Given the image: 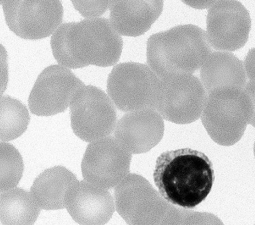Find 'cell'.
<instances>
[{
  "label": "cell",
  "instance_id": "6da1fadb",
  "mask_svg": "<svg viewBox=\"0 0 255 225\" xmlns=\"http://www.w3.org/2000/svg\"><path fill=\"white\" fill-rule=\"evenodd\" d=\"M153 179L165 201L192 209L208 196L215 176L213 163L206 154L185 148L161 154L156 160Z\"/></svg>",
  "mask_w": 255,
  "mask_h": 225
},
{
  "label": "cell",
  "instance_id": "7a4b0ae2",
  "mask_svg": "<svg viewBox=\"0 0 255 225\" xmlns=\"http://www.w3.org/2000/svg\"><path fill=\"white\" fill-rule=\"evenodd\" d=\"M204 29L193 24L179 25L148 38V66L160 78L192 74L212 52Z\"/></svg>",
  "mask_w": 255,
  "mask_h": 225
},
{
  "label": "cell",
  "instance_id": "3957f363",
  "mask_svg": "<svg viewBox=\"0 0 255 225\" xmlns=\"http://www.w3.org/2000/svg\"><path fill=\"white\" fill-rule=\"evenodd\" d=\"M68 45L74 58L86 67H109L120 60L124 40L110 20L87 18L74 22Z\"/></svg>",
  "mask_w": 255,
  "mask_h": 225
},
{
  "label": "cell",
  "instance_id": "277c9868",
  "mask_svg": "<svg viewBox=\"0 0 255 225\" xmlns=\"http://www.w3.org/2000/svg\"><path fill=\"white\" fill-rule=\"evenodd\" d=\"M160 77L142 63L115 66L109 75L107 91L119 110L125 112L155 109Z\"/></svg>",
  "mask_w": 255,
  "mask_h": 225
},
{
  "label": "cell",
  "instance_id": "5b68a950",
  "mask_svg": "<svg viewBox=\"0 0 255 225\" xmlns=\"http://www.w3.org/2000/svg\"><path fill=\"white\" fill-rule=\"evenodd\" d=\"M70 121L75 135L86 142L110 135L117 124L115 105L108 94L93 86H84L70 105Z\"/></svg>",
  "mask_w": 255,
  "mask_h": 225
},
{
  "label": "cell",
  "instance_id": "8992f818",
  "mask_svg": "<svg viewBox=\"0 0 255 225\" xmlns=\"http://www.w3.org/2000/svg\"><path fill=\"white\" fill-rule=\"evenodd\" d=\"M1 4L8 28L23 39L49 37L62 23L61 0H3Z\"/></svg>",
  "mask_w": 255,
  "mask_h": 225
},
{
  "label": "cell",
  "instance_id": "52a82bcc",
  "mask_svg": "<svg viewBox=\"0 0 255 225\" xmlns=\"http://www.w3.org/2000/svg\"><path fill=\"white\" fill-rule=\"evenodd\" d=\"M206 91L201 81L192 74L160 78L155 109L168 121L186 123L200 117Z\"/></svg>",
  "mask_w": 255,
  "mask_h": 225
},
{
  "label": "cell",
  "instance_id": "ba28073f",
  "mask_svg": "<svg viewBox=\"0 0 255 225\" xmlns=\"http://www.w3.org/2000/svg\"><path fill=\"white\" fill-rule=\"evenodd\" d=\"M85 86L71 70L60 65L49 66L40 73L28 99L31 112L51 116L70 107L73 97Z\"/></svg>",
  "mask_w": 255,
  "mask_h": 225
},
{
  "label": "cell",
  "instance_id": "9c48e42d",
  "mask_svg": "<svg viewBox=\"0 0 255 225\" xmlns=\"http://www.w3.org/2000/svg\"><path fill=\"white\" fill-rule=\"evenodd\" d=\"M206 24L207 38L213 48L234 52L247 44L252 19L238 0H218L209 9Z\"/></svg>",
  "mask_w": 255,
  "mask_h": 225
},
{
  "label": "cell",
  "instance_id": "30bf717a",
  "mask_svg": "<svg viewBox=\"0 0 255 225\" xmlns=\"http://www.w3.org/2000/svg\"><path fill=\"white\" fill-rule=\"evenodd\" d=\"M130 161V152L108 136L88 145L82 161V174L84 180L110 189L127 176Z\"/></svg>",
  "mask_w": 255,
  "mask_h": 225
},
{
  "label": "cell",
  "instance_id": "8fae6325",
  "mask_svg": "<svg viewBox=\"0 0 255 225\" xmlns=\"http://www.w3.org/2000/svg\"><path fill=\"white\" fill-rule=\"evenodd\" d=\"M210 93L203 114L206 126H233L243 132L254 116L252 100L245 89L225 86Z\"/></svg>",
  "mask_w": 255,
  "mask_h": 225
},
{
  "label": "cell",
  "instance_id": "7c38bea8",
  "mask_svg": "<svg viewBox=\"0 0 255 225\" xmlns=\"http://www.w3.org/2000/svg\"><path fill=\"white\" fill-rule=\"evenodd\" d=\"M65 208L79 225H104L113 217L116 206L108 189L84 180L68 190Z\"/></svg>",
  "mask_w": 255,
  "mask_h": 225
},
{
  "label": "cell",
  "instance_id": "4fadbf2b",
  "mask_svg": "<svg viewBox=\"0 0 255 225\" xmlns=\"http://www.w3.org/2000/svg\"><path fill=\"white\" fill-rule=\"evenodd\" d=\"M164 0H111L109 20L121 35L137 37L163 12Z\"/></svg>",
  "mask_w": 255,
  "mask_h": 225
},
{
  "label": "cell",
  "instance_id": "5bb4252c",
  "mask_svg": "<svg viewBox=\"0 0 255 225\" xmlns=\"http://www.w3.org/2000/svg\"><path fill=\"white\" fill-rule=\"evenodd\" d=\"M161 124L160 116L152 109L133 111L118 122L115 137L130 153H143L151 146V133Z\"/></svg>",
  "mask_w": 255,
  "mask_h": 225
},
{
  "label": "cell",
  "instance_id": "9a60e30c",
  "mask_svg": "<svg viewBox=\"0 0 255 225\" xmlns=\"http://www.w3.org/2000/svg\"><path fill=\"white\" fill-rule=\"evenodd\" d=\"M150 191L146 182L136 175L128 176L115 190L116 211L129 225L150 220Z\"/></svg>",
  "mask_w": 255,
  "mask_h": 225
},
{
  "label": "cell",
  "instance_id": "2e32d148",
  "mask_svg": "<svg viewBox=\"0 0 255 225\" xmlns=\"http://www.w3.org/2000/svg\"><path fill=\"white\" fill-rule=\"evenodd\" d=\"M200 78L208 92L225 86L245 88L247 83L243 61L227 51L211 52L200 68Z\"/></svg>",
  "mask_w": 255,
  "mask_h": 225
},
{
  "label": "cell",
  "instance_id": "e0dca14e",
  "mask_svg": "<svg viewBox=\"0 0 255 225\" xmlns=\"http://www.w3.org/2000/svg\"><path fill=\"white\" fill-rule=\"evenodd\" d=\"M77 177L61 166L44 170L36 177L31 188V193L40 208L46 211L65 208L68 190L76 183Z\"/></svg>",
  "mask_w": 255,
  "mask_h": 225
},
{
  "label": "cell",
  "instance_id": "ac0fdd59",
  "mask_svg": "<svg viewBox=\"0 0 255 225\" xmlns=\"http://www.w3.org/2000/svg\"><path fill=\"white\" fill-rule=\"evenodd\" d=\"M40 208L31 192L19 188L1 192L0 222L4 225H32L40 215Z\"/></svg>",
  "mask_w": 255,
  "mask_h": 225
},
{
  "label": "cell",
  "instance_id": "d6986e66",
  "mask_svg": "<svg viewBox=\"0 0 255 225\" xmlns=\"http://www.w3.org/2000/svg\"><path fill=\"white\" fill-rule=\"evenodd\" d=\"M30 116L28 109L21 102L4 95L0 99V140L16 139L26 130Z\"/></svg>",
  "mask_w": 255,
  "mask_h": 225
},
{
  "label": "cell",
  "instance_id": "ffe728a7",
  "mask_svg": "<svg viewBox=\"0 0 255 225\" xmlns=\"http://www.w3.org/2000/svg\"><path fill=\"white\" fill-rule=\"evenodd\" d=\"M24 163L18 150L7 142L0 143V192L12 189L19 183Z\"/></svg>",
  "mask_w": 255,
  "mask_h": 225
},
{
  "label": "cell",
  "instance_id": "44dd1931",
  "mask_svg": "<svg viewBox=\"0 0 255 225\" xmlns=\"http://www.w3.org/2000/svg\"><path fill=\"white\" fill-rule=\"evenodd\" d=\"M74 22L60 25L51 38V47L54 59L59 65L69 69H79L86 67L72 55L68 45V35Z\"/></svg>",
  "mask_w": 255,
  "mask_h": 225
},
{
  "label": "cell",
  "instance_id": "7402d4cb",
  "mask_svg": "<svg viewBox=\"0 0 255 225\" xmlns=\"http://www.w3.org/2000/svg\"><path fill=\"white\" fill-rule=\"evenodd\" d=\"M73 6L85 19L100 17L110 8L111 0H71Z\"/></svg>",
  "mask_w": 255,
  "mask_h": 225
},
{
  "label": "cell",
  "instance_id": "603a6c76",
  "mask_svg": "<svg viewBox=\"0 0 255 225\" xmlns=\"http://www.w3.org/2000/svg\"><path fill=\"white\" fill-rule=\"evenodd\" d=\"M244 65L249 81L255 85V47L248 52Z\"/></svg>",
  "mask_w": 255,
  "mask_h": 225
},
{
  "label": "cell",
  "instance_id": "cb8c5ba5",
  "mask_svg": "<svg viewBox=\"0 0 255 225\" xmlns=\"http://www.w3.org/2000/svg\"><path fill=\"white\" fill-rule=\"evenodd\" d=\"M1 96L6 90L8 83V67L6 52L3 47H1Z\"/></svg>",
  "mask_w": 255,
  "mask_h": 225
},
{
  "label": "cell",
  "instance_id": "d4e9b609",
  "mask_svg": "<svg viewBox=\"0 0 255 225\" xmlns=\"http://www.w3.org/2000/svg\"><path fill=\"white\" fill-rule=\"evenodd\" d=\"M183 3L190 7L197 9V10H204L211 8L218 0H181Z\"/></svg>",
  "mask_w": 255,
  "mask_h": 225
},
{
  "label": "cell",
  "instance_id": "484cf974",
  "mask_svg": "<svg viewBox=\"0 0 255 225\" xmlns=\"http://www.w3.org/2000/svg\"><path fill=\"white\" fill-rule=\"evenodd\" d=\"M245 90L249 95L250 99L252 100L253 106H254V116L252 120L251 124L253 121L255 119V85L250 82H248L246 85L245 87Z\"/></svg>",
  "mask_w": 255,
  "mask_h": 225
},
{
  "label": "cell",
  "instance_id": "4316f807",
  "mask_svg": "<svg viewBox=\"0 0 255 225\" xmlns=\"http://www.w3.org/2000/svg\"><path fill=\"white\" fill-rule=\"evenodd\" d=\"M252 124L254 125V126L255 127V119L254 120V121H253ZM254 151H255V149H254Z\"/></svg>",
  "mask_w": 255,
  "mask_h": 225
},
{
  "label": "cell",
  "instance_id": "83f0119b",
  "mask_svg": "<svg viewBox=\"0 0 255 225\" xmlns=\"http://www.w3.org/2000/svg\"><path fill=\"white\" fill-rule=\"evenodd\" d=\"M3 1V0H0V1H1V2H2V1Z\"/></svg>",
  "mask_w": 255,
  "mask_h": 225
}]
</instances>
